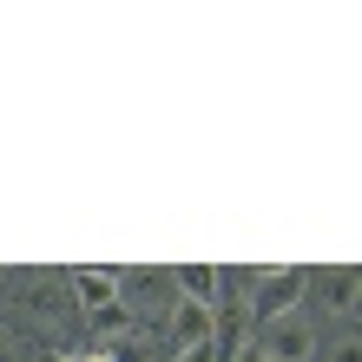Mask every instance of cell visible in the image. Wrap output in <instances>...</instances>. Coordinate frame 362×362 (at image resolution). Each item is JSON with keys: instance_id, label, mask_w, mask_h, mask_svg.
I'll list each match as a JSON object with an SVG mask.
<instances>
[{"instance_id": "cell-7", "label": "cell", "mask_w": 362, "mask_h": 362, "mask_svg": "<svg viewBox=\"0 0 362 362\" xmlns=\"http://www.w3.org/2000/svg\"><path fill=\"white\" fill-rule=\"evenodd\" d=\"M329 310L356 316V270H329Z\"/></svg>"}, {"instance_id": "cell-8", "label": "cell", "mask_w": 362, "mask_h": 362, "mask_svg": "<svg viewBox=\"0 0 362 362\" xmlns=\"http://www.w3.org/2000/svg\"><path fill=\"white\" fill-rule=\"evenodd\" d=\"M336 362H362V343H356V336H343V343H336Z\"/></svg>"}, {"instance_id": "cell-2", "label": "cell", "mask_w": 362, "mask_h": 362, "mask_svg": "<svg viewBox=\"0 0 362 362\" xmlns=\"http://www.w3.org/2000/svg\"><path fill=\"white\" fill-rule=\"evenodd\" d=\"M250 349L270 356V362H310L316 356V323H310L303 310H290V316H276V323L250 329Z\"/></svg>"}, {"instance_id": "cell-6", "label": "cell", "mask_w": 362, "mask_h": 362, "mask_svg": "<svg viewBox=\"0 0 362 362\" xmlns=\"http://www.w3.org/2000/svg\"><path fill=\"white\" fill-rule=\"evenodd\" d=\"M33 316H40L47 329H59V323L73 316V296L59 290V284H40V290H33Z\"/></svg>"}, {"instance_id": "cell-9", "label": "cell", "mask_w": 362, "mask_h": 362, "mask_svg": "<svg viewBox=\"0 0 362 362\" xmlns=\"http://www.w3.org/2000/svg\"><path fill=\"white\" fill-rule=\"evenodd\" d=\"M238 362H270V356H257V349H244V356H238Z\"/></svg>"}, {"instance_id": "cell-10", "label": "cell", "mask_w": 362, "mask_h": 362, "mask_svg": "<svg viewBox=\"0 0 362 362\" xmlns=\"http://www.w3.org/2000/svg\"><path fill=\"white\" fill-rule=\"evenodd\" d=\"M0 362H40V356H0Z\"/></svg>"}, {"instance_id": "cell-1", "label": "cell", "mask_w": 362, "mask_h": 362, "mask_svg": "<svg viewBox=\"0 0 362 362\" xmlns=\"http://www.w3.org/2000/svg\"><path fill=\"white\" fill-rule=\"evenodd\" d=\"M310 284H316V270H303V264L257 270V296H250V329H257V323H276V316H290V310L310 296Z\"/></svg>"}, {"instance_id": "cell-4", "label": "cell", "mask_w": 362, "mask_h": 362, "mask_svg": "<svg viewBox=\"0 0 362 362\" xmlns=\"http://www.w3.org/2000/svg\"><path fill=\"white\" fill-rule=\"evenodd\" d=\"M204 349H211V310L178 303L172 310V356L185 362V356H204Z\"/></svg>"}, {"instance_id": "cell-5", "label": "cell", "mask_w": 362, "mask_h": 362, "mask_svg": "<svg viewBox=\"0 0 362 362\" xmlns=\"http://www.w3.org/2000/svg\"><path fill=\"white\" fill-rule=\"evenodd\" d=\"M172 284L185 290V303H198V310H218V290H224V276L211 270V264H178V270H172Z\"/></svg>"}, {"instance_id": "cell-3", "label": "cell", "mask_w": 362, "mask_h": 362, "mask_svg": "<svg viewBox=\"0 0 362 362\" xmlns=\"http://www.w3.org/2000/svg\"><path fill=\"white\" fill-rule=\"evenodd\" d=\"M66 290H73V303L86 310V316H99V310H112V303H119V270L79 264V270H66Z\"/></svg>"}]
</instances>
